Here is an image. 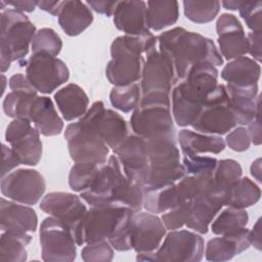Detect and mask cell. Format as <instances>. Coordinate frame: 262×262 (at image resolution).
<instances>
[{"label": "cell", "mask_w": 262, "mask_h": 262, "mask_svg": "<svg viewBox=\"0 0 262 262\" xmlns=\"http://www.w3.org/2000/svg\"><path fill=\"white\" fill-rule=\"evenodd\" d=\"M158 49L174 68L177 81L195 64L210 63L222 66L223 58L215 43L195 32L175 27L161 33L158 37Z\"/></svg>", "instance_id": "cell-1"}, {"label": "cell", "mask_w": 262, "mask_h": 262, "mask_svg": "<svg viewBox=\"0 0 262 262\" xmlns=\"http://www.w3.org/2000/svg\"><path fill=\"white\" fill-rule=\"evenodd\" d=\"M218 71L210 63L192 66L185 76L173 86L171 110L180 127L191 126L207 97L216 88Z\"/></svg>", "instance_id": "cell-2"}, {"label": "cell", "mask_w": 262, "mask_h": 262, "mask_svg": "<svg viewBox=\"0 0 262 262\" xmlns=\"http://www.w3.org/2000/svg\"><path fill=\"white\" fill-rule=\"evenodd\" d=\"M81 199L90 206L116 204L139 212L143 208V188L131 181L113 155L103 164L91 186L81 192Z\"/></svg>", "instance_id": "cell-3"}, {"label": "cell", "mask_w": 262, "mask_h": 262, "mask_svg": "<svg viewBox=\"0 0 262 262\" xmlns=\"http://www.w3.org/2000/svg\"><path fill=\"white\" fill-rule=\"evenodd\" d=\"M134 213L132 209L116 204L90 206L82 226L84 244L107 241L117 251L131 250Z\"/></svg>", "instance_id": "cell-4"}, {"label": "cell", "mask_w": 262, "mask_h": 262, "mask_svg": "<svg viewBox=\"0 0 262 262\" xmlns=\"http://www.w3.org/2000/svg\"><path fill=\"white\" fill-rule=\"evenodd\" d=\"M157 45L158 39L152 34L117 37L112 42V59L105 68L108 82L114 86H125L138 82L141 79L145 54Z\"/></svg>", "instance_id": "cell-5"}, {"label": "cell", "mask_w": 262, "mask_h": 262, "mask_svg": "<svg viewBox=\"0 0 262 262\" xmlns=\"http://www.w3.org/2000/svg\"><path fill=\"white\" fill-rule=\"evenodd\" d=\"M0 68L5 73L12 61L25 67L29 47L36 34L35 25L29 17L14 8L4 9L0 17Z\"/></svg>", "instance_id": "cell-6"}, {"label": "cell", "mask_w": 262, "mask_h": 262, "mask_svg": "<svg viewBox=\"0 0 262 262\" xmlns=\"http://www.w3.org/2000/svg\"><path fill=\"white\" fill-rule=\"evenodd\" d=\"M148 157V172L144 186L161 187L177 182L186 175L180 163V150L175 133L145 139Z\"/></svg>", "instance_id": "cell-7"}, {"label": "cell", "mask_w": 262, "mask_h": 262, "mask_svg": "<svg viewBox=\"0 0 262 262\" xmlns=\"http://www.w3.org/2000/svg\"><path fill=\"white\" fill-rule=\"evenodd\" d=\"M171 110V97L166 92L142 94L137 107L132 112L130 125L134 134L148 139L175 133Z\"/></svg>", "instance_id": "cell-8"}, {"label": "cell", "mask_w": 262, "mask_h": 262, "mask_svg": "<svg viewBox=\"0 0 262 262\" xmlns=\"http://www.w3.org/2000/svg\"><path fill=\"white\" fill-rule=\"evenodd\" d=\"M236 125L225 85L218 84L207 97L191 127L201 133L223 135Z\"/></svg>", "instance_id": "cell-9"}, {"label": "cell", "mask_w": 262, "mask_h": 262, "mask_svg": "<svg viewBox=\"0 0 262 262\" xmlns=\"http://www.w3.org/2000/svg\"><path fill=\"white\" fill-rule=\"evenodd\" d=\"M64 138L70 157L75 163H106L108 146L86 123L79 120L69 124L64 131Z\"/></svg>", "instance_id": "cell-10"}, {"label": "cell", "mask_w": 262, "mask_h": 262, "mask_svg": "<svg viewBox=\"0 0 262 262\" xmlns=\"http://www.w3.org/2000/svg\"><path fill=\"white\" fill-rule=\"evenodd\" d=\"M42 259L46 262H71L76 259L77 243L71 229L60 220L49 216L40 225Z\"/></svg>", "instance_id": "cell-11"}, {"label": "cell", "mask_w": 262, "mask_h": 262, "mask_svg": "<svg viewBox=\"0 0 262 262\" xmlns=\"http://www.w3.org/2000/svg\"><path fill=\"white\" fill-rule=\"evenodd\" d=\"M40 209L63 222L71 229L78 246L84 245L82 226L87 207L81 196L63 191L49 192L41 200Z\"/></svg>", "instance_id": "cell-12"}, {"label": "cell", "mask_w": 262, "mask_h": 262, "mask_svg": "<svg viewBox=\"0 0 262 262\" xmlns=\"http://www.w3.org/2000/svg\"><path fill=\"white\" fill-rule=\"evenodd\" d=\"M26 77L34 88L49 94L70 78L67 64L59 58L46 53H32L26 62Z\"/></svg>", "instance_id": "cell-13"}, {"label": "cell", "mask_w": 262, "mask_h": 262, "mask_svg": "<svg viewBox=\"0 0 262 262\" xmlns=\"http://www.w3.org/2000/svg\"><path fill=\"white\" fill-rule=\"evenodd\" d=\"M204 238L189 230H170L155 251V262H199L204 257Z\"/></svg>", "instance_id": "cell-14"}, {"label": "cell", "mask_w": 262, "mask_h": 262, "mask_svg": "<svg viewBox=\"0 0 262 262\" xmlns=\"http://www.w3.org/2000/svg\"><path fill=\"white\" fill-rule=\"evenodd\" d=\"M79 120L91 126L112 149H115L129 135L126 120L119 113L106 110L101 100L94 101Z\"/></svg>", "instance_id": "cell-15"}, {"label": "cell", "mask_w": 262, "mask_h": 262, "mask_svg": "<svg viewBox=\"0 0 262 262\" xmlns=\"http://www.w3.org/2000/svg\"><path fill=\"white\" fill-rule=\"evenodd\" d=\"M46 189L44 177L34 169H17L2 178L4 196L24 205L37 204Z\"/></svg>", "instance_id": "cell-16"}, {"label": "cell", "mask_w": 262, "mask_h": 262, "mask_svg": "<svg viewBox=\"0 0 262 262\" xmlns=\"http://www.w3.org/2000/svg\"><path fill=\"white\" fill-rule=\"evenodd\" d=\"M40 133L28 119H13L7 126L5 139L11 145L20 164L36 166L42 157Z\"/></svg>", "instance_id": "cell-17"}, {"label": "cell", "mask_w": 262, "mask_h": 262, "mask_svg": "<svg viewBox=\"0 0 262 262\" xmlns=\"http://www.w3.org/2000/svg\"><path fill=\"white\" fill-rule=\"evenodd\" d=\"M113 150L125 175L131 181L144 186L148 172L145 139L136 134H130Z\"/></svg>", "instance_id": "cell-18"}, {"label": "cell", "mask_w": 262, "mask_h": 262, "mask_svg": "<svg viewBox=\"0 0 262 262\" xmlns=\"http://www.w3.org/2000/svg\"><path fill=\"white\" fill-rule=\"evenodd\" d=\"M140 80L142 94L149 92H166L170 94L177 82L173 66L160 53L158 47L152 48L145 54Z\"/></svg>", "instance_id": "cell-19"}, {"label": "cell", "mask_w": 262, "mask_h": 262, "mask_svg": "<svg viewBox=\"0 0 262 262\" xmlns=\"http://www.w3.org/2000/svg\"><path fill=\"white\" fill-rule=\"evenodd\" d=\"M166 227L160 217L149 212H135L132 218L131 246L137 253L157 251L166 235Z\"/></svg>", "instance_id": "cell-20"}, {"label": "cell", "mask_w": 262, "mask_h": 262, "mask_svg": "<svg viewBox=\"0 0 262 262\" xmlns=\"http://www.w3.org/2000/svg\"><path fill=\"white\" fill-rule=\"evenodd\" d=\"M220 54L225 59H234L248 53V40L238 18L230 13H222L216 23Z\"/></svg>", "instance_id": "cell-21"}, {"label": "cell", "mask_w": 262, "mask_h": 262, "mask_svg": "<svg viewBox=\"0 0 262 262\" xmlns=\"http://www.w3.org/2000/svg\"><path fill=\"white\" fill-rule=\"evenodd\" d=\"M223 206H225L224 194L215 190L212 185L207 191L190 201L186 227L202 234L207 233L210 223Z\"/></svg>", "instance_id": "cell-22"}, {"label": "cell", "mask_w": 262, "mask_h": 262, "mask_svg": "<svg viewBox=\"0 0 262 262\" xmlns=\"http://www.w3.org/2000/svg\"><path fill=\"white\" fill-rule=\"evenodd\" d=\"M8 84L11 91L6 94L3 100L5 115L13 119H28L31 106L38 96V91L29 82L26 75L20 73L12 75Z\"/></svg>", "instance_id": "cell-23"}, {"label": "cell", "mask_w": 262, "mask_h": 262, "mask_svg": "<svg viewBox=\"0 0 262 262\" xmlns=\"http://www.w3.org/2000/svg\"><path fill=\"white\" fill-rule=\"evenodd\" d=\"M116 28L130 36L150 35L146 25V2L141 0L118 1L114 11Z\"/></svg>", "instance_id": "cell-24"}, {"label": "cell", "mask_w": 262, "mask_h": 262, "mask_svg": "<svg viewBox=\"0 0 262 262\" xmlns=\"http://www.w3.org/2000/svg\"><path fill=\"white\" fill-rule=\"evenodd\" d=\"M229 96L230 106L234 114L236 124L248 125L260 112V95H258V84L238 87L230 84L225 85Z\"/></svg>", "instance_id": "cell-25"}, {"label": "cell", "mask_w": 262, "mask_h": 262, "mask_svg": "<svg viewBox=\"0 0 262 262\" xmlns=\"http://www.w3.org/2000/svg\"><path fill=\"white\" fill-rule=\"evenodd\" d=\"M249 229L247 227L234 233L211 238L206 246L205 256L208 261L222 262L231 260L235 255L246 251L250 247Z\"/></svg>", "instance_id": "cell-26"}, {"label": "cell", "mask_w": 262, "mask_h": 262, "mask_svg": "<svg viewBox=\"0 0 262 262\" xmlns=\"http://www.w3.org/2000/svg\"><path fill=\"white\" fill-rule=\"evenodd\" d=\"M1 230L34 232L38 226V216L34 209L1 199L0 205Z\"/></svg>", "instance_id": "cell-27"}, {"label": "cell", "mask_w": 262, "mask_h": 262, "mask_svg": "<svg viewBox=\"0 0 262 262\" xmlns=\"http://www.w3.org/2000/svg\"><path fill=\"white\" fill-rule=\"evenodd\" d=\"M37 131L44 136L58 135L63 129V122L58 116L51 98L37 96L31 106L29 118Z\"/></svg>", "instance_id": "cell-28"}, {"label": "cell", "mask_w": 262, "mask_h": 262, "mask_svg": "<svg viewBox=\"0 0 262 262\" xmlns=\"http://www.w3.org/2000/svg\"><path fill=\"white\" fill-rule=\"evenodd\" d=\"M62 31L71 37L80 35L93 21V14L88 5L78 0L62 1L57 15Z\"/></svg>", "instance_id": "cell-29"}, {"label": "cell", "mask_w": 262, "mask_h": 262, "mask_svg": "<svg viewBox=\"0 0 262 262\" xmlns=\"http://www.w3.org/2000/svg\"><path fill=\"white\" fill-rule=\"evenodd\" d=\"M178 143L183 156L203 154L218 155L225 148V141L219 135H209L198 131L182 129L178 133Z\"/></svg>", "instance_id": "cell-30"}, {"label": "cell", "mask_w": 262, "mask_h": 262, "mask_svg": "<svg viewBox=\"0 0 262 262\" xmlns=\"http://www.w3.org/2000/svg\"><path fill=\"white\" fill-rule=\"evenodd\" d=\"M54 100L66 121L81 118L88 110L89 98L82 87L70 83L57 90Z\"/></svg>", "instance_id": "cell-31"}, {"label": "cell", "mask_w": 262, "mask_h": 262, "mask_svg": "<svg viewBox=\"0 0 262 262\" xmlns=\"http://www.w3.org/2000/svg\"><path fill=\"white\" fill-rule=\"evenodd\" d=\"M260 73L261 68L257 61L247 56H241L224 66L221 72V78L226 81L227 84L248 87L258 84Z\"/></svg>", "instance_id": "cell-32"}, {"label": "cell", "mask_w": 262, "mask_h": 262, "mask_svg": "<svg viewBox=\"0 0 262 262\" xmlns=\"http://www.w3.org/2000/svg\"><path fill=\"white\" fill-rule=\"evenodd\" d=\"M143 188V208L152 214L164 213L184 202H182L180 194L176 187V182L161 186V187H146Z\"/></svg>", "instance_id": "cell-33"}, {"label": "cell", "mask_w": 262, "mask_h": 262, "mask_svg": "<svg viewBox=\"0 0 262 262\" xmlns=\"http://www.w3.org/2000/svg\"><path fill=\"white\" fill-rule=\"evenodd\" d=\"M179 4L177 1H147L146 25L152 31H162L178 20Z\"/></svg>", "instance_id": "cell-34"}, {"label": "cell", "mask_w": 262, "mask_h": 262, "mask_svg": "<svg viewBox=\"0 0 262 262\" xmlns=\"http://www.w3.org/2000/svg\"><path fill=\"white\" fill-rule=\"evenodd\" d=\"M32 241L29 232L7 230L2 231L0 237V261L25 262L28 254L26 246Z\"/></svg>", "instance_id": "cell-35"}, {"label": "cell", "mask_w": 262, "mask_h": 262, "mask_svg": "<svg viewBox=\"0 0 262 262\" xmlns=\"http://www.w3.org/2000/svg\"><path fill=\"white\" fill-rule=\"evenodd\" d=\"M260 196V187L249 177H241L229 187L225 198V206L245 209L255 205Z\"/></svg>", "instance_id": "cell-36"}, {"label": "cell", "mask_w": 262, "mask_h": 262, "mask_svg": "<svg viewBox=\"0 0 262 262\" xmlns=\"http://www.w3.org/2000/svg\"><path fill=\"white\" fill-rule=\"evenodd\" d=\"M242 166L235 160L224 159L217 161V164L211 173L213 188L223 193L226 198L229 187L242 177Z\"/></svg>", "instance_id": "cell-37"}, {"label": "cell", "mask_w": 262, "mask_h": 262, "mask_svg": "<svg viewBox=\"0 0 262 262\" xmlns=\"http://www.w3.org/2000/svg\"><path fill=\"white\" fill-rule=\"evenodd\" d=\"M249 215L246 210L228 207L221 211L211 224L214 234L225 235L242 230L247 226Z\"/></svg>", "instance_id": "cell-38"}, {"label": "cell", "mask_w": 262, "mask_h": 262, "mask_svg": "<svg viewBox=\"0 0 262 262\" xmlns=\"http://www.w3.org/2000/svg\"><path fill=\"white\" fill-rule=\"evenodd\" d=\"M141 96L140 84L136 82L125 86H114L110 92V101L115 108L123 113H131L139 104Z\"/></svg>", "instance_id": "cell-39"}, {"label": "cell", "mask_w": 262, "mask_h": 262, "mask_svg": "<svg viewBox=\"0 0 262 262\" xmlns=\"http://www.w3.org/2000/svg\"><path fill=\"white\" fill-rule=\"evenodd\" d=\"M102 165L90 162L75 163L69 173V185L71 189L76 192H82L88 189L98 175Z\"/></svg>", "instance_id": "cell-40"}, {"label": "cell", "mask_w": 262, "mask_h": 262, "mask_svg": "<svg viewBox=\"0 0 262 262\" xmlns=\"http://www.w3.org/2000/svg\"><path fill=\"white\" fill-rule=\"evenodd\" d=\"M220 1H183V11L187 19L196 24L212 21L220 10Z\"/></svg>", "instance_id": "cell-41"}, {"label": "cell", "mask_w": 262, "mask_h": 262, "mask_svg": "<svg viewBox=\"0 0 262 262\" xmlns=\"http://www.w3.org/2000/svg\"><path fill=\"white\" fill-rule=\"evenodd\" d=\"M31 47L33 53H46L56 57L62 48V41L53 29L43 28L36 32Z\"/></svg>", "instance_id": "cell-42"}, {"label": "cell", "mask_w": 262, "mask_h": 262, "mask_svg": "<svg viewBox=\"0 0 262 262\" xmlns=\"http://www.w3.org/2000/svg\"><path fill=\"white\" fill-rule=\"evenodd\" d=\"M81 257L85 262L112 261L114 258V248L107 241L86 244L81 251Z\"/></svg>", "instance_id": "cell-43"}, {"label": "cell", "mask_w": 262, "mask_h": 262, "mask_svg": "<svg viewBox=\"0 0 262 262\" xmlns=\"http://www.w3.org/2000/svg\"><path fill=\"white\" fill-rule=\"evenodd\" d=\"M238 11L247 27L252 32H261L262 1H242Z\"/></svg>", "instance_id": "cell-44"}, {"label": "cell", "mask_w": 262, "mask_h": 262, "mask_svg": "<svg viewBox=\"0 0 262 262\" xmlns=\"http://www.w3.org/2000/svg\"><path fill=\"white\" fill-rule=\"evenodd\" d=\"M217 160L208 156H183L182 165L186 174L204 175L210 174L214 170Z\"/></svg>", "instance_id": "cell-45"}, {"label": "cell", "mask_w": 262, "mask_h": 262, "mask_svg": "<svg viewBox=\"0 0 262 262\" xmlns=\"http://www.w3.org/2000/svg\"><path fill=\"white\" fill-rule=\"evenodd\" d=\"M190 211V201L184 202L166 212L162 215L161 219L168 230H175L185 225Z\"/></svg>", "instance_id": "cell-46"}, {"label": "cell", "mask_w": 262, "mask_h": 262, "mask_svg": "<svg viewBox=\"0 0 262 262\" xmlns=\"http://www.w3.org/2000/svg\"><path fill=\"white\" fill-rule=\"evenodd\" d=\"M226 144L234 151H245L250 147L251 139L247 129L243 126L234 128L226 135Z\"/></svg>", "instance_id": "cell-47"}, {"label": "cell", "mask_w": 262, "mask_h": 262, "mask_svg": "<svg viewBox=\"0 0 262 262\" xmlns=\"http://www.w3.org/2000/svg\"><path fill=\"white\" fill-rule=\"evenodd\" d=\"M18 165H20V163L13 149L5 144H2V178Z\"/></svg>", "instance_id": "cell-48"}, {"label": "cell", "mask_w": 262, "mask_h": 262, "mask_svg": "<svg viewBox=\"0 0 262 262\" xmlns=\"http://www.w3.org/2000/svg\"><path fill=\"white\" fill-rule=\"evenodd\" d=\"M248 53L258 63L261 61V32H250L247 35Z\"/></svg>", "instance_id": "cell-49"}, {"label": "cell", "mask_w": 262, "mask_h": 262, "mask_svg": "<svg viewBox=\"0 0 262 262\" xmlns=\"http://www.w3.org/2000/svg\"><path fill=\"white\" fill-rule=\"evenodd\" d=\"M94 11L105 16H111L114 14L115 8L118 1H106V0H88L85 2Z\"/></svg>", "instance_id": "cell-50"}, {"label": "cell", "mask_w": 262, "mask_h": 262, "mask_svg": "<svg viewBox=\"0 0 262 262\" xmlns=\"http://www.w3.org/2000/svg\"><path fill=\"white\" fill-rule=\"evenodd\" d=\"M251 141L255 145H260L261 144V122H260V112L257 113L256 117L248 124V129H247Z\"/></svg>", "instance_id": "cell-51"}, {"label": "cell", "mask_w": 262, "mask_h": 262, "mask_svg": "<svg viewBox=\"0 0 262 262\" xmlns=\"http://www.w3.org/2000/svg\"><path fill=\"white\" fill-rule=\"evenodd\" d=\"M261 219L259 218L253 225L252 230H249V242L250 245L255 247L258 251H261Z\"/></svg>", "instance_id": "cell-52"}, {"label": "cell", "mask_w": 262, "mask_h": 262, "mask_svg": "<svg viewBox=\"0 0 262 262\" xmlns=\"http://www.w3.org/2000/svg\"><path fill=\"white\" fill-rule=\"evenodd\" d=\"M3 2L7 5L14 7L15 10L20 11L23 13L34 11L38 3V1H5V0H3Z\"/></svg>", "instance_id": "cell-53"}, {"label": "cell", "mask_w": 262, "mask_h": 262, "mask_svg": "<svg viewBox=\"0 0 262 262\" xmlns=\"http://www.w3.org/2000/svg\"><path fill=\"white\" fill-rule=\"evenodd\" d=\"M61 3H62V1H38L37 6L40 9H42L54 16H57L59 13L60 7H61Z\"/></svg>", "instance_id": "cell-54"}, {"label": "cell", "mask_w": 262, "mask_h": 262, "mask_svg": "<svg viewBox=\"0 0 262 262\" xmlns=\"http://www.w3.org/2000/svg\"><path fill=\"white\" fill-rule=\"evenodd\" d=\"M251 175L260 183L261 180V159L258 158L257 160H255L252 165H251Z\"/></svg>", "instance_id": "cell-55"}, {"label": "cell", "mask_w": 262, "mask_h": 262, "mask_svg": "<svg viewBox=\"0 0 262 262\" xmlns=\"http://www.w3.org/2000/svg\"><path fill=\"white\" fill-rule=\"evenodd\" d=\"M222 5H223V7L225 8V9H229V10H236V9H238V7H239V5H241V3H242V1L241 0H229V1H222V2H220Z\"/></svg>", "instance_id": "cell-56"}]
</instances>
